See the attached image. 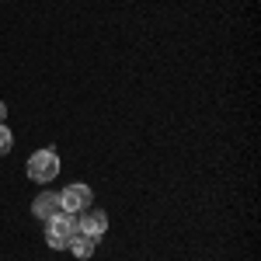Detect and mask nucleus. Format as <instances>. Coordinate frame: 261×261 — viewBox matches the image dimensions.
Returning a JSON list of instances; mask_svg holds the SVG:
<instances>
[{
	"label": "nucleus",
	"instance_id": "f257e3e1",
	"mask_svg": "<svg viewBox=\"0 0 261 261\" xmlns=\"http://www.w3.org/2000/svg\"><path fill=\"white\" fill-rule=\"evenodd\" d=\"M73 233H77V216L73 213H56V216H49L45 220V244L49 247H56V251H66L70 241H73Z\"/></svg>",
	"mask_w": 261,
	"mask_h": 261
},
{
	"label": "nucleus",
	"instance_id": "f03ea898",
	"mask_svg": "<svg viewBox=\"0 0 261 261\" xmlns=\"http://www.w3.org/2000/svg\"><path fill=\"white\" fill-rule=\"evenodd\" d=\"M60 174V157L56 150H35L28 157V178L39 181V185H49V181Z\"/></svg>",
	"mask_w": 261,
	"mask_h": 261
},
{
	"label": "nucleus",
	"instance_id": "7ed1b4c3",
	"mask_svg": "<svg viewBox=\"0 0 261 261\" xmlns=\"http://www.w3.org/2000/svg\"><path fill=\"white\" fill-rule=\"evenodd\" d=\"M87 205H91V188H87L84 181H73V185H66V188L60 192V209H63V213L81 216Z\"/></svg>",
	"mask_w": 261,
	"mask_h": 261
},
{
	"label": "nucleus",
	"instance_id": "20e7f679",
	"mask_svg": "<svg viewBox=\"0 0 261 261\" xmlns=\"http://www.w3.org/2000/svg\"><path fill=\"white\" fill-rule=\"evenodd\" d=\"M77 230L87 233V237H101V233L108 230V216H105L101 209H91V205H87V209H84V216L77 220Z\"/></svg>",
	"mask_w": 261,
	"mask_h": 261
},
{
	"label": "nucleus",
	"instance_id": "39448f33",
	"mask_svg": "<svg viewBox=\"0 0 261 261\" xmlns=\"http://www.w3.org/2000/svg\"><path fill=\"white\" fill-rule=\"evenodd\" d=\"M32 213H35L39 220H49V216H56V213H60V195H53V192H42L39 199L32 202Z\"/></svg>",
	"mask_w": 261,
	"mask_h": 261
},
{
	"label": "nucleus",
	"instance_id": "423d86ee",
	"mask_svg": "<svg viewBox=\"0 0 261 261\" xmlns=\"http://www.w3.org/2000/svg\"><path fill=\"white\" fill-rule=\"evenodd\" d=\"M94 244H98V237H87V233H73V241H70V251H73V258H81V261H87L91 254H94Z\"/></svg>",
	"mask_w": 261,
	"mask_h": 261
},
{
	"label": "nucleus",
	"instance_id": "0eeeda50",
	"mask_svg": "<svg viewBox=\"0 0 261 261\" xmlns=\"http://www.w3.org/2000/svg\"><path fill=\"white\" fill-rule=\"evenodd\" d=\"M11 143H14V136H11V129L7 125H0V157L11 150Z\"/></svg>",
	"mask_w": 261,
	"mask_h": 261
},
{
	"label": "nucleus",
	"instance_id": "6e6552de",
	"mask_svg": "<svg viewBox=\"0 0 261 261\" xmlns=\"http://www.w3.org/2000/svg\"><path fill=\"white\" fill-rule=\"evenodd\" d=\"M4 119H7V105L0 101V125H4Z\"/></svg>",
	"mask_w": 261,
	"mask_h": 261
}]
</instances>
